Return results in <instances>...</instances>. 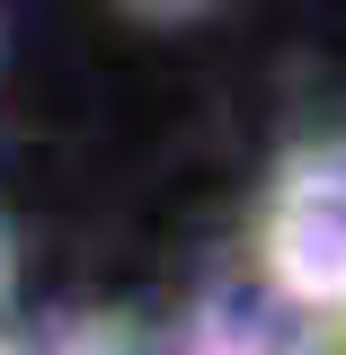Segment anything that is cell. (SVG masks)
I'll return each instance as SVG.
<instances>
[{
	"mask_svg": "<svg viewBox=\"0 0 346 355\" xmlns=\"http://www.w3.org/2000/svg\"><path fill=\"white\" fill-rule=\"evenodd\" d=\"M125 18H142V27H187V18H205V9H222V0H116Z\"/></svg>",
	"mask_w": 346,
	"mask_h": 355,
	"instance_id": "6da1fadb",
	"label": "cell"
}]
</instances>
